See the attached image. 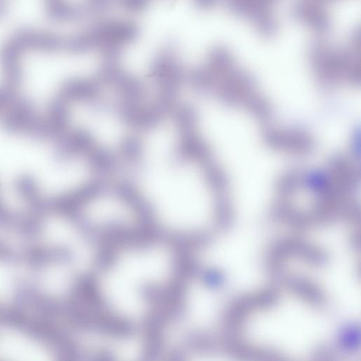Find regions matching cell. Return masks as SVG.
Segmentation results:
<instances>
[{
  "label": "cell",
  "mask_w": 361,
  "mask_h": 361,
  "mask_svg": "<svg viewBox=\"0 0 361 361\" xmlns=\"http://www.w3.org/2000/svg\"><path fill=\"white\" fill-rule=\"evenodd\" d=\"M102 165L56 124L0 103V222L20 226L72 206L103 175Z\"/></svg>",
  "instance_id": "obj_1"
},
{
  "label": "cell",
  "mask_w": 361,
  "mask_h": 361,
  "mask_svg": "<svg viewBox=\"0 0 361 361\" xmlns=\"http://www.w3.org/2000/svg\"><path fill=\"white\" fill-rule=\"evenodd\" d=\"M29 51L44 53L66 51V37L32 28H23L13 33L0 49V68L6 79L18 74L22 56Z\"/></svg>",
  "instance_id": "obj_8"
},
{
  "label": "cell",
  "mask_w": 361,
  "mask_h": 361,
  "mask_svg": "<svg viewBox=\"0 0 361 361\" xmlns=\"http://www.w3.org/2000/svg\"><path fill=\"white\" fill-rule=\"evenodd\" d=\"M4 12V6H2L1 4H0V17L3 15Z\"/></svg>",
  "instance_id": "obj_11"
},
{
  "label": "cell",
  "mask_w": 361,
  "mask_h": 361,
  "mask_svg": "<svg viewBox=\"0 0 361 361\" xmlns=\"http://www.w3.org/2000/svg\"><path fill=\"white\" fill-rule=\"evenodd\" d=\"M209 164L181 122L171 116L146 123L117 172L135 192L149 230L192 250L214 231L207 201Z\"/></svg>",
  "instance_id": "obj_2"
},
{
  "label": "cell",
  "mask_w": 361,
  "mask_h": 361,
  "mask_svg": "<svg viewBox=\"0 0 361 361\" xmlns=\"http://www.w3.org/2000/svg\"><path fill=\"white\" fill-rule=\"evenodd\" d=\"M47 16L57 22L72 21L85 15L82 6L67 0H44Z\"/></svg>",
  "instance_id": "obj_9"
},
{
  "label": "cell",
  "mask_w": 361,
  "mask_h": 361,
  "mask_svg": "<svg viewBox=\"0 0 361 361\" xmlns=\"http://www.w3.org/2000/svg\"><path fill=\"white\" fill-rule=\"evenodd\" d=\"M144 121L130 93L101 72L66 101L55 123L114 171L128 158Z\"/></svg>",
  "instance_id": "obj_4"
},
{
  "label": "cell",
  "mask_w": 361,
  "mask_h": 361,
  "mask_svg": "<svg viewBox=\"0 0 361 361\" xmlns=\"http://www.w3.org/2000/svg\"><path fill=\"white\" fill-rule=\"evenodd\" d=\"M190 266L189 250L147 231L102 250L82 314L116 334L149 341Z\"/></svg>",
  "instance_id": "obj_3"
},
{
  "label": "cell",
  "mask_w": 361,
  "mask_h": 361,
  "mask_svg": "<svg viewBox=\"0 0 361 361\" xmlns=\"http://www.w3.org/2000/svg\"><path fill=\"white\" fill-rule=\"evenodd\" d=\"M138 33L137 25L128 20L99 21L70 36L69 49L75 54L97 51L102 59L121 58V52Z\"/></svg>",
  "instance_id": "obj_7"
},
{
  "label": "cell",
  "mask_w": 361,
  "mask_h": 361,
  "mask_svg": "<svg viewBox=\"0 0 361 361\" xmlns=\"http://www.w3.org/2000/svg\"><path fill=\"white\" fill-rule=\"evenodd\" d=\"M69 209L101 250L150 231L133 189L116 171L102 177Z\"/></svg>",
  "instance_id": "obj_5"
},
{
  "label": "cell",
  "mask_w": 361,
  "mask_h": 361,
  "mask_svg": "<svg viewBox=\"0 0 361 361\" xmlns=\"http://www.w3.org/2000/svg\"><path fill=\"white\" fill-rule=\"evenodd\" d=\"M126 11L130 12H140L148 6L150 0H116Z\"/></svg>",
  "instance_id": "obj_10"
},
{
  "label": "cell",
  "mask_w": 361,
  "mask_h": 361,
  "mask_svg": "<svg viewBox=\"0 0 361 361\" xmlns=\"http://www.w3.org/2000/svg\"><path fill=\"white\" fill-rule=\"evenodd\" d=\"M71 360L64 334L49 315L22 302L0 305V361Z\"/></svg>",
  "instance_id": "obj_6"
}]
</instances>
